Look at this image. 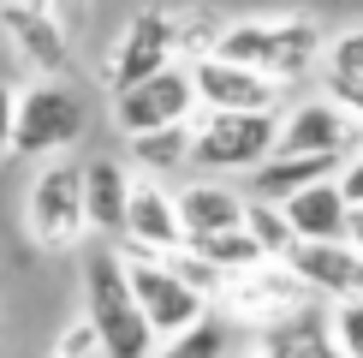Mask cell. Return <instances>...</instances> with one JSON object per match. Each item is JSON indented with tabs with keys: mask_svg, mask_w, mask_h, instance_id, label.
<instances>
[{
	"mask_svg": "<svg viewBox=\"0 0 363 358\" xmlns=\"http://www.w3.org/2000/svg\"><path fill=\"white\" fill-rule=\"evenodd\" d=\"M84 317L101 340V358H149L155 352V328L138 310V293L125 281V257L113 245L84 257Z\"/></svg>",
	"mask_w": 363,
	"mask_h": 358,
	"instance_id": "obj_1",
	"label": "cell"
},
{
	"mask_svg": "<svg viewBox=\"0 0 363 358\" xmlns=\"http://www.w3.org/2000/svg\"><path fill=\"white\" fill-rule=\"evenodd\" d=\"M322 48H328V36H322V24H310V18H238V24H226L220 42H215V54L268 72L274 84L304 78L315 60H322Z\"/></svg>",
	"mask_w": 363,
	"mask_h": 358,
	"instance_id": "obj_2",
	"label": "cell"
},
{
	"mask_svg": "<svg viewBox=\"0 0 363 358\" xmlns=\"http://www.w3.org/2000/svg\"><path fill=\"white\" fill-rule=\"evenodd\" d=\"M84 131H89V102L66 78H36V84L18 90V108H12V156L54 161Z\"/></svg>",
	"mask_w": 363,
	"mask_h": 358,
	"instance_id": "obj_3",
	"label": "cell"
},
{
	"mask_svg": "<svg viewBox=\"0 0 363 358\" xmlns=\"http://www.w3.org/2000/svg\"><path fill=\"white\" fill-rule=\"evenodd\" d=\"M280 114L274 108H203L191 119V168L203 173H250L274 156Z\"/></svg>",
	"mask_w": 363,
	"mask_h": 358,
	"instance_id": "obj_4",
	"label": "cell"
},
{
	"mask_svg": "<svg viewBox=\"0 0 363 358\" xmlns=\"http://www.w3.org/2000/svg\"><path fill=\"white\" fill-rule=\"evenodd\" d=\"M24 227L42 251H72L84 245L89 221H84V161H42L36 179H30V197H24Z\"/></svg>",
	"mask_w": 363,
	"mask_h": 358,
	"instance_id": "obj_5",
	"label": "cell"
},
{
	"mask_svg": "<svg viewBox=\"0 0 363 358\" xmlns=\"http://www.w3.org/2000/svg\"><path fill=\"white\" fill-rule=\"evenodd\" d=\"M119 257H125V281H131V293H138V310L149 317L155 340H167L179 328H191L196 317H208V298L196 293L167 257H143V251H119Z\"/></svg>",
	"mask_w": 363,
	"mask_h": 358,
	"instance_id": "obj_6",
	"label": "cell"
},
{
	"mask_svg": "<svg viewBox=\"0 0 363 358\" xmlns=\"http://www.w3.org/2000/svg\"><path fill=\"white\" fill-rule=\"evenodd\" d=\"M310 298L315 293L286 268V257H262V263H250V268H238V275L220 281V305L233 310L238 322H250V328H268V322L292 317Z\"/></svg>",
	"mask_w": 363,
	"mask_h": 358,
	"instance_id": "obj_7",
	"label": "cell"
},
{
	"mask_svg": "<svg viewBox=\"0 0 363 358\" xmlns=\"http://www.w3.org/2000/svg\"><path fill=\"white\" fill-rule=\"evenodd\" d=\"M179 119H196V84H191V66L173 60V66L149 72V78L113 90V126L125 138L138 131H155V126H179Z\"/></svg>",
	"mask_w": 363,
	"mask_h": 358,
	"instance_id": "obj_8",
	"label": "cell"
},
{
	"mask_svg": "<svg viewBox=\"0 0 363 358\" xmlns=\"http://www.w3.org/2000/svg\"><path fill=\"white\" fill-rule=\"evenodd\" d=\"M173 60H179L173 12H167V6H143V12H131L125 30L113 36L108 60H101V78H108V90H125V84L149 78V72L173 66Z\"/></svg>",
	"mask_w": 363,
	"mask_h": 358,
	"instance_id": "obj_9",
	"label": "cell"
},
{
	"mask_svg": "<svg viewBox=\"0 0 363 358\" xmlns=\"http://www.w3.org/2000/svg\"><path fill=\"white\" fill-rule=\"evenodd\" d=\"M286 268L315 293V298H363V251L352 239H292Z\"/></svg>",
	"mask_w": 363,
	"mask_h": 358,
	"instance_id": "obj_10",
	"label": "cell"
},
{
	"mask_svg": "<svg viewBox=\"0 0 363 358\" xmlns=\"http://www.w3.org/2000/svg\"><path fill=\"white\" fill-rule=\"evenodd\" d=\"M185 245V221H179V197L161 179H131V203H125V233L119 251H143V257H167Z\"/></svg>",
	"mask_w": 363,
	"mask_h": 358,
	"instance_id": "obj_11",
	"label": "cell"
},
{
	"mask_svg": "<svg viewBox=\"0 0 363 358\" xmlns=\"http://www.w3.org/2000/svg\"><path fill=\"white\" fill-rule=\"evenodd\" d=\"M185 66H191V84H196V108H280L286 84H274L256 66H238L226 54H196Z\"/></svg>",
	"mask_w": 363,
	"mask_h": 358,
	"instance_id": "obj_12",
	"label": "cell"
},
{
	"mask_svg": "<svg viewBox=\"0 0 363 358\" xmlns=\"http://www.w3.org/2000/svg\"><path fill=\"white\" fill-rule=\"evenodd\" d=\"M357 131L363 126L340 108V102H298V108L280 119L274 149H286V156H352Z\"/></svg>",
	"mask_w": 363,
	"mask_h": 358,
	"instance_id": "obj_13",
	"label": "cell"
},
{
	"mask_svg": "<svg viewBox=\"0 0 363 358\" xmlns=\"http://www.w3.org/2000/svg\"><path fill=\"white\" fill-rule=\"evenodd\" d=\"M0 24H6V36L18 42V54L42 78H66L72 48H66V30H60V12L30 6V0H0Z\"/></svg>",
	"mask_w": 363,
	"mask_h": 358,
	"instance_id": "obj_14",
	"label": "cell"
},
{
	"mask_svg": "<svg viewBox=\"0 0 363 358\" xmlns=\"http://www.w3.org/2000/svg\"><path fill=\"white\" fill-rule=\"evenodd\" d=\"M131 173L119 156H96L84 161V221L96 239H108L119 245V233H125V203H131Z\"/></svg>",
	"mask_w": 363,
	"mask_h": 358,
	"instance_id": "obj_15",
	"label": "cell"
},
{
	"mask_svg": "<svg viewBox=\"0 0 363 358\" xmlns=\"http://www.w3.org/2000/svg\"><path fill=\"white\" fill-rule=\"evenodd\" d=\"M280 209H286V221H292V239H345V221H352V203H345V191H340V173L298 185L292 197H280Z\"/></svg>",
	"mask_w": 363,
	"mask_h": 358,
	"instance_id": "obj_16",
	"label": "cell"
},
{
	"mask_svg": "<svg viewBox=\"0 0 363 358\" xmlns=\"http://www.w3.org/2000/svg\"><path fill=\"white\" fill-rule=\"evenodd\" d=\"M179 197V221H185V239H203V233H226V227H245V209L250 197L238 185H220V179H191Z\"/></svg>",
	"mask_w": 363,
	"mask_h": 358,
	"instance_id": "obj_17",
	"label": "cell"
},
{
	"mask_svg": "<svg viewBox=\"0 0 363 358\" xmlns=\"http://www.w3.org/2000/svg\"><path fill=\"white\" fill-rule=\"evenodd\" d=\"M250 347L268 352V358H340L334 335H328V310H315V305L292 310V317H280L268 328H256Z\"/></svg>",
	"mask_w": 363,
	"mask_h": 358,
	"instance_id": "obj_18",
	"label": "cell"
},
{
	"mask_svg": "<svg viewBox=\"0 0 363 358\" xmlns=\"http://www.w3.org/2000/svg\"><path fill=\"white\" fill-rule=\"evenodd\" d=\"M340 161L345 156H286V149H274L268 161H256V168H250V197L280 203V197H292L298 185H310V179H334Z\"/></svg>",
	"mask_w": 363,
	"mask_h": 358,
	"instance_id": "obj_19",
	"label": "cell"
},
{
	"mask_svg": "<svg viewBox=\"0 0 363 358\" xmlns=\"http://www.w3.org/2000/svg\"><path fill=\"white\" fill-rule=\"evenodd\" d=\"M131 143V168L149 173V179H167L179 168H191V119H179V126H155V131H138Z\"/></svg>",
	"mask_w": 363,
	"mask_h": 358,
	"instance_id": "obj_20",
	"label": "cell"
},
{
	"mask_svg": "<svg viewBox=\"0 0 363 358\" xmlns=\"http://www.w3.org/2000/svg\"><path fill=\"white\" fill-rule=\"evenodd\" d=\"M226 317H196L191 328H179V335H167V340H155V352L149 358H226Z\"/></svg>",
	"mask_w": 363,
	"mask_h": 358,
	"instance_id": "obj_21",
	"label": "cell"
},
{
	"mask_svg": "<svg viewBox=\"0 0 363 358\" xmlns=\"http://www.w3.org/2000/svg\"><path fill=\"white\" fill-rule=\"evenodd\" d=\"M196 257H208L220 275H238V268L262 263V245L250 239V227H226V233H203V239H185Z\"/></svg>",
	"mask_w": 363,
	"mask_h": 358,
	"instance_id": "obj_22",
	"label": "cell"
},
{
	"mask_svg": "<svg viewBox=\"0 0 363 358\" xmlns=\"http://www.w3.org/2000/svg\"><path fill=\"white\" fill-rule=\"evenodd\" d=\"M322 60H328V90H334V96L363 90V24L345 30V36H334V42L322 48Z\"/></svg>",
	"mask_w": 363,
	"mask_h": 358,
	"instance_id": "obj_23",
	"label": "cell"
},
{
	"mask_svg": "<svg viewBox=\"0 0 363 358\" xmlns=\"http://www.w3.org/2000/svg\"><path fill=\"white\" fill-rule=\"evenodd\" d=\"M245 227H250V239H256V245H262V257H286V251H292V221H286V209H280V203L250 197Z\"/></svg>",
	"mask_w": 363,
	"mask_h": 358,
	"instance_id": "obj_24",
	"label": "cell"
},
{
	"mask_svg": "<svg viewBox=\"0 0 363 358\" xmlns=\"http://www.w3.org/2000/svg\"><path fill=\"white\" fill-rule=\"evenodd\" d=\"M220 18H215V12H173V36H179V54H185V60H196V54H215V42H220Z\"/></svg>",
	"mask_w": 363,
	"mask_h": 358,
	"instance_id": "obj_25",
	"label": "cell"
},
{
	"mask_svg": "<svg viewBox=\"0 0 363 358\" xmlns=\"http://www.w3.org/2000/svg\"><path fill=\"white\" fill-rule=\"evenodd\" d=\"M328 335L340 358H363V298H334L328 305Z\"/></svg>",
	"mask_w": 363,
	"mask_h": 358,
	"instance_id": "obj_26",
	"label": "cell"
},
{
	"mask_svg": "<svg viewBox=\"0 0 363 358\" xmlns=\"http://www.w3.org/2000/svg\"><path fill=\"white\" fill-rule=\"evenodd\" d=\"M54 358H101V340H96V328H89V317H78V322H66L54 335V347H48Z\"/></svg>",
	"mask_w": 363,
	"mask_h": 358,
	"instance_id": "obj_27",
	"label": "cell"
},
{
	"mask_svg": "<svg viewBox=\"0 0 363 358\" xmlns=\"http://www.w3.org/2000/svg\"><path fill=\"white\" fill-rule=\"evenodd\" d=\"M340 191H345V203H363V149H352L340 161Z\"/></svg>",
	"mask_w": 363,
	"mask_h": 358,
	"instance_id": "obj_28",
	"label": "cell"
},
{
	"mask_svg": "<svg viewBox=\"0 0 363 358\" xmlns=\"http://www.w3.org/2000/svg\"><path fill=\"white\" fill-rule=\"evenodd\" d=\"M12 108H18V90L0 78V161L12 156Z\"/></svg>",
	"mask_w": 363,
	"mask_h": 358,
	"instance_id": "obj_29",
	"label": "cell"
},
{
	"mask_svg": "<svg viewBox=\"0 0 363 358\" xmlns=\"http://www.w3.org/2000/svg\"><path fill=\"white\" fill-rule=\"evenodd\" d=\"M345 239L363 251V203H352V221H345Z\"/></svg>",
	"mask_w": 363,
	"mask_h": 358,
	"instance_id": "obj_30",
	"label": "cell"
},
{
	"mask_svg": "<svg viewBox=\"0 0 363 358\" xmlns=\"http://www.w3.org/2000/svg\"><path fill=\"white\" fill-rule=\"evenodd\" d=\"M30 6H48V12H72L78 0H30Z\"/></svg>",
	"mask_w": 363,
	"mask_h": 358,
	"instance_id": "obj_31",
	"label": "cell"
},
{
	"mask_svg": "<svg viewBox=\"0 0 363 358\" xmlns=\"http://www.w3.org/2000/svg\"><path fill=\"white\" fill-rule=\"evenodd\" d=\"M245 358H268V352H256V347H250V352H245Z\"/></svg>",
	"mask_w": 363,
	"mask_h": 358,
	"instance_id": "obj_32",
	"label": "cell"
}]
</instances>
